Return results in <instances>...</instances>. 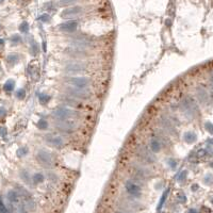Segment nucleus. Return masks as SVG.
Returning <instances> with one entry per match:
<instances>
[{
    "instance_id": "obj_1",
    "label": "nucleus",
    "mask_w": 213,
    "mask_h": 213,
    "mask_svg": "<svg viewBox=\"0 0 213 213\" xmlns=\"http://www.w3.org/2000/svg\"><path fill=\"white\" fill-rule=\"evenodd\" d=\"M180 108H181V111L183 112V114L187 117H189V118H193L199 111L196 101L194 100V98H192L191 96H187V97H185L181 101Z\"/></svg>"
},
{
    "instance_id": "obj_2",
    "label": "nucleus",
    "mask_w": 213,
    "mask_h": 213,
    "mask_svg": "<svg viewBox=\"0 0 213 213\" xmlns=\"http://www.w3.org/2000/svg\"><path fill=\"white\" fill-rule=\"evenodd\" d=\"M52 116L59 120H67L69 118H73V117H77V116H79V114L78 112H76L71 109L61 107V108L53 110Z\"/></svg>"
},
{
    "instance_id": "obj_3",
    "label": "nucleus",
    "mask_w": 213,
    "mask_h": 213,
    "mask_svg": "<svg viewBox=\"0 0 213 213\" xmlns=\"http://www.w3.org/2000/svg\"><path fill=\"white\" fill-rule=\"evenodd\" d=\"M17 193H18L19 196H20V199H22V202H24L26 209L30 210V211H34L36 205H35V202H34V199L32 198L30 193H29L26 189H24V187H18Z\"/></svg>"
},
{
    "instance_id": "obj_4",
    "label": "nucleus",
    "mask_w": 213,
    "mask_h": 213,
    "mask_svg": "<svg viewBox=\"0 0 213 213\" xmlns=\"http://www.w3.org/2000/svg\"><path fill=\"white\" fill-rule=\"evenodd\" d=\"M65 93L67 94V96L75 99H89L91 96V93L86 89H78L74 86H67L65 89Z\"/></svg>"
},
{
    "instance_id": "obj_5",
    "label": "nucleus",
    "mask_w": 213,
    "mask_h": 213,
    "mask_svg": "<svg viewBox=\"0 0 213 213\" xmlns=\"http://www.w3.org/2000/svg\"><path fill=\"white\" fill-rule=\"evenodd\" d=\"M36 160L43 167L50 168L53 166V159L52 156L47 151V150L41 149L36 153Z\"/></svg>"
},
{
    "instance_id": "obj_6",
    "label": "nucleus",
    "mask_w": 213,
    "mask_h": 213,
    "mask_svg": "<svg viewBox=\"0 0 213 213\" xmlns=\"http://www.w3.org/2000/svg\"><path fill=\"white\" fill-rule=\"evenodd\" d=\"M136 155L141 160L146 162V163L151 164L156 161V157L153 156V153H150V150L147 149L145 146H138V150H136Z\"/></svg>"
},
{
    "instance_id": "obj_7",
    "label": "nucleus",
    "mask_w": 213,
    "mask_h": 213,
    "mask_svg": "<svg viewBox=\"0 0 213 213\" xmlns=\"http://www.w3.org/2000/svg\"><path fill=\"white\" fill-rule=\"evenodd\" d=\"M66 81L71 84V86L78 87V89H85L86 86L90 85L91 79L87 77H71L67 78Z\"/></svg>"
},
{
    "instance_id": "obj_8",
    "label": "nucleus",
    "mask_w": 213,
    "mask_h": 213,
    "mask_svg": "<svg viewBox=\"0 0 213 213\" xmlns=\"http://www.w3.org/2000/svg\"><path fill=\"white\" fill-rule=\"evenodd\" d=\"M87 65L86 63H81V62H71L65 65L64 71L69 74H78V73H83L86 71Z\"/></svg>"
},
{
    "instance_id": "obj_9",
    "label": "nucleus",
    "mask_w": 213,
    "mask_h": 213,
    "mask_svg": "<svg viewBox=\"0 0 213 213\" xmlns=\"http://www.w3.org/2000/svg\"><path fill=\"white\" fill-rule=\"evenodd\" d=\"M56 127L63 132H73L77 129L78 124L76 120H60L58 124H56Z\"/></svg>"
},
{
    "instance_id": "obj_10",
    "label": "nucleus",
    "mask_w": 213,
    "mask_h": 213,
    "mask_svg": "<svg viewBox=\"0 0 213 213\" xmlns=\"http://www.w3.org/2000/svg\"><path fill=\"white\" fill-rule=\"evenodd\" d=\"M125 187H126V191L132 197L138 198L142 195V190H141L140 185H138L136 183L131 181V180H128L127 182L125 183Z\"/></svg>"
},
{
    "instance_id": "obj_11",
    "label": "nucleus",
    "mask_w": 213,
    "mask_h": 213,
    "mask_svg": "<svg viewBox=\"0 0 213 213\" xmlns=\"http://www.w3.org/2000/svg\"><path fill=\"white\" fill-rule=\"evenodd\" d=\"M45 142L51 147L54 148H61L64 145V140L61 138L60 135L54 134H48L45 136Z\"/></svg>"
},
{
    "instance_id": "obj_12",
    "label": "nucleus",
    "mask_w": 213,
    "mask_h": 213,
    "mask_svg": "<svg viewBox=\"0 0 213 213\" xmlns=\"http://www.w3.org/2000/svg\"><path fill=\"white\" fill-rule=\"evenodd\" d=\"M65 53L74 58H85L87 56L85 49L75 47V46H69L68 48L65 49Z\"/></svg>"
},
{
    "instance_id": "obj_13",
    "label": "nucleus",
    "mask_w": 213,
    "mask_h": 213,
    "mask_svg": "<svg viewBox=\"0 0 213 213\" xmlns=\"http://www.w3.org/2000/svg\"><path fill=\"white\" fill-rule=\"evenodd\" d=\"M7 197H8L9 202H10V204H12V205L14 206V207H18L20 204H22V199H20V196H19V194L17 193V191H14V190H11L8 192V195H7Z\"/></svg>"
},
{
    "instance_id": "obj_14",
    "label": "nucleus",
    "mask_w": 213,
    "mask_h": 213,
    "mask_svg": "<svg viewBox=\"0 0 213 213\" xmlns=\"http://www.w3.org/2000/svg\"><path fill=\"white\" fill-rule=\"evenodd\" d=\"M82 12V8L81 7H73V8H68V9H65L61 16L63 18H69V17H74V16L78 15Z\"/></svg>"
},
{
    "instance_id": "obj_15",
    "label": "nucleus",
    "mask_w": 213,
    "mask_h": 213,
    "mask_svg": "<svg viewBox=\"0 0 213 213\" xmlns=\"http://www.w3.org/2000/svg\"><path fill=\"white\" fill-rule=\"evenodd\" d=\"M77 28H78V23L74 22V20L63 23L59 26V29L63 32H74V31L77 30Z\"/></svg>"
},
{
    "instance_id": "obj_16",
    "label": "nucleus",
    "mask_w": 213,
    "mask_h": 213,
    "mask_svg": "<svg viewBox=\"0 0 213 213\" xmlns=\"http://www.w3.org/2000/svg\"><path fill=\"white\" fill-rule=\"evenodd\" d=\"M196 96H197L199 102L202 105H206V103L209 102V94L204 87H197L196 89Z\"/></svg>"
},
{
    "instance_id": "obj_17",
    "label": "nucleus",
    "mask_w": 213,
    "mask_h": 213,
    "mask_svg": "<svg viewBox=\"0 0 213 213\" xmlns=\"http://www.w3.org/2000/svg\"><path fill=\"white\" fill-rule=\"evenodd\" d=\"M160 126L163 129H164L166 132H169V133H174L175 132V128H174V125H173V122H171V120H168L167 117H164L162 116L160 118Z\"/></svg>"
},
{
    "instance_id": "obj_18",
    "label": "nucleus",
    "mask_w": 213,
    "mask_h": 213,
    "mask_svg": "<svg viewBox=\"0 0 213 213\" xmlns=\"http://www.w3.org/2000/svg\"><path fill=\"white\" fill-rule=\"evenodd\" d=\"M60 100L65 105H71V107H79L80 105V102L78 101V99H75L71 96H61Z\"/></svg>"
},
{
    "instance_id": "obj_19",
    "label": "nucleus",
    "mask_w": 213,
    "mask_h": 213,
    "mask_svg": "<svg viewBox=\"0 0 213 213\" xmlns=\"http://www.w3.org/2000/svg\"><path fill=\"white\" fill-rule=\"evenodd\" d=\"M183 140L184 142L187 143V144H193V143L196 142L197 140V135L195 134L193 131H187L183 134Z\"/></svg>"
},
{
    "instance_id": "obj_20",
    "label": "nucleus",
    "mask_w": 213,
    "mask_h": 213,
    "mask_svg": "<svg viewBox=\"0 0 213 213\" xmlns=\"http://www.w3.org/2000/svg\"><path fill=\"white\" fill-rule=\"evenodd\" d=\"M150 150H151V153H159L161 150V142L159 141V140H157V138H153L151 141H150Z\"/></svg>"
},
{
    "instance_id": "obj_21",
    "label": "nucleus",
    "mask_w": 213,
    "mask_h": 213,
    "mask_svg": "<svg viewBox=\"0 0 213 213\" xmlns=\"http://www.w3.org/2000/svg\"><path fill=\"white\" fill-rule=\"evenodd\" d=\"M168 194H169V189L165 190L164 193H163V194H162V196H161L160 202H159V204H158V207H157L158 211H160V210L162 209V207H163V205H164V202H165V200H166V198H167Z\"/></svg>"
},
{
    "instance_id": "obj_22",
    "label": "nucleus",
    "mask_w": 213,
    "mask_h": 213,
    "mask_svg": "<svg viewBox=\"0 0 213 213\" xmlns=\"http://www.w3.org/2000/svg\"><path fill=\"white\" fill-rule=\"evenodd\" d=\"M18 61H19V56L17 53H11V54H9V56H7V62H8L9 64H11V65L16 64Z\"/></svg>"
},
{
    "instance_id": "obj_23",
    "label": "nucleus",
    "mask_w": 213,
    "mask_h": 213,
    "mask_svg": "<svg viewBox=\"0 0 213 213\" xmlns=\"http://www.w3.org/2000/svg\"><path fill=\"white\" fill-rule=\"evenodd\" d=\"M14 87H15V81L10 79V80H8L7 82L4 83L3 90L5 91V92H12V91L14 90Z\"/></svg>"
},
{
    "instance_id": "obj_24",
    "label": "nucleus",
    "mask_w": 213,
    "mask_h": 213,
    "mask_svg": "<svg viewBox=\"0 0 213 213\" xmlns=\"http://www.w3.org/2000/svg\"><path fill=\"white\" fill-rule=\"evenodd\" d=\"M49 100H50V96H49V95L44 94V93L38 94V101H40L41 105H46V103H48Z\"/></svg>"
},
{
    "instance_id": "obj_25",
    "label": "nucleus",
    "mask_w": 213,
    "mask_h": 213,
    "mask_svg": "<svg viewBox=\"0 0 213 213\" xmlns=\"http://www.w3.org/2000/svg\"><path fill=\"white\" fill-rule=\"evenodd\" d=\"M32 181L35 184H38V183H42L44 181V175L41 174V173H35L32 177Z\"/></svg>"
},
{
    "instance_id": "obj_26",
    "label": "nucleus",
    "mask_w": 213,
    "mask_h": 213,
    "mask_svg": "<svg viewBox=\"0 0 213 213\" xmlns=\"http://www.w3.org/2000/svg\"><path fill=\"white\" fill-rule=\"evenodd\" d=\"M20 178L23 179L24 182L28 183V184H30V183H31V177H30V175H29V173L27 172V171H25V169H23V171L20 172Z\"/></svg>"
},
{
    "instance_id": "obj_27",
    "label": "nucleus",
    "mask_w": 213,
    "mask_h": 213,
    "mask_svg": "<svg viewBox=\"0 0 213 213\" xmlns=\"http://www.w3.org/2000/svg\"><path fill=\"white\" fill-rule=\"evenodd\" d=\"M38 128L40 130H46L48 128V123L45 120H40L38 123Z\"/></svg>"
},
{
    "instance_id": "obj_28",
    "label": "nucleus",
    "mask_w": 213,
    "mask_h": 213,
    "mask_svg": "<svg viewBox=\"0 0 213 213\" xmlns=\"http://www.w3.org/2000/svg\"><path fill=\"white\" fill-rule=\"evenodd\" d=\"M38 52V45L35 43V42H32L31 44V48H30V53L32 56H36Z\"/></svg>"
},
{
    "instance_id": "obj_29",
    "label": "nucleus",
    "mask_w": 213,
    "mask_h": 213,
    "mask_svg": "<svg viewBox=\"0 0 213 213\" xmlns=\"http://www.w3.org/2000/svg\"><path fill=\"white\" fill-rule=\"evenodd\" d=\"M28 148L27 147H20V148H18V150H17V156H18L19 158L22 157H25V156H27V153H28Z\"/></svg>"
},
{
    "instance_id": "obj_30",
    "label": "nucleus",
    "mask_w": 213,
    "mask_h": 213,
    "mask_svg": "<svg viewBox=\"0 0 213 213\" xmlns=\"http://www.w3.org/2000/svg\"><path fill=\"white\" fill-rule=\"evenodd\" d=\"M22 42V38L19 36L18 34H14L13 36L11 38V43H12V45H14L16 46L17 44H19Z\"/></svg>"
},
{
    "instance_id": "obj_31",
    "label": "nucleus",
    "mask_w": 213,
    "mask_h": 213,
    "mask_svg": "<svg viewBox=\"0 0 213 213\" xmlns=\"http://www.w3.org/2000/svg\"><path fill=\"white\" fill-rule=\"evenodd\" d=\"M19 30H20V32H23V33H27V32L29 31V25H28V23L24 22V23L19 26Z\"/></svg>"
},
{
    "instance_id": "obj_32",
    "label": "nucleus",
    "mask_w": 213,
    "mask_h": 213,
    "mask_svg": "<svg viewBox=\"0 0 213 213\" xmlns=\"http://www.w3.org/2000/svg\"><path fill=\"white\" fill-rule=\"evenodd\" d=\"M0 213H11V211L5 207L1 198H0Z\"/></svg>"
},
{
    "instance_id": "obj_33",
    "label": "nucleus",
    "mask_w": 213,
    "mask_h": 213,
    "mask_svg": "<svg viewBox=\"0 0 213 213\" xmlns=\"http://www.w3.org/2000/svg\"><path fill=\"white\" fill-rule=\"evenodd\" d=\"M16 96H17L18 99H24V98L26 97V91L24 90V89H19L16 92Z\"/></svg>"
},
{
    "instance_id": "obj_34",
    "label": "nucleus",
    "mask_w": 213,
    "mask_h": 213,
    "mask_svg": "<svg viewBox=\"0 0 213 213\" xmlns=\"http://www.w3.org/2000/svg\"><path fill=\"white\" fill-rule=\"evenodd\" d=\"M205 128H206V130L208 131L209 133L213 134V124L212 123H210V122H207V123L205 124Z\"/></svg>"
},
{
    "instance_id": "obj_35",
    "label": "nucleus",
    "mask_w": 213,
    "mask_h": 213,
    "mask_svg": "<svg viewBox=\"0 0 213 213\" xmlns=\"http://www.w3.org/2000/svg\"><path fill=\"white\" fill-rule=\"evenodd\" d=\"M38 19H40L41 22H43V23H48V22H50V16H49L48 14H42V15L38 17Z\"/></svg>"
},
{
    "instance_id": "obj_36",
    "label": "nucleus",
    "mask_w": 213,
    "mask_h": 213,
    "mask_svg": "<svg viewBox=\"0 0 213 213\" xmlns=\"http://www.w3.org/2000/svg\"><path fill=\"white\" fill-rule=\"evenodd\" d=\"M187 171H183V172L180 173V175L179 176H177V180L178 181H183V180L185 179V177H187Z\"/></svg>"
},
{
    "instance_id": "obj_37",
    "label": "nucleus",
    "mask_w": 213,
    "mask_h": 213,
    "mask_svg": "<svg viewBox=\"0 0 213 213\" xmlns=\"http://www.w3.org/2000/svg\"><path fill=\"white\" fill-rule=\"evenodd\" d=\"M167 164L169 165V166H171V168H173V169H175V168L177 167V162H176L174 159H168Z\"/></svg>"
},
{
    "instance_id": "obj_38",
    "label": "nucleus",
    "mask_w": 213,
    "mask_h": 213,
    "mask_svg": "<svg viewBox=\"0 0 213 213\" xmlns=\"http://www.w3.org/2000/svg\"><path fill=\"white\" fill-rule=\"evenodd\" d=\"M78 1V0H60V4L61 5H68V4H71Z\"/></svg>"
},
{
    "instance_id": "obj_39",
    "label": "nucleus",
    "mask_w": 213,
    "mask_h": 213,
    "mask_svg": "<svg viewBox=\"0 0 213 213\" xmlns=\"http://www.w3.org/2000/svg\"><path fill=\"white\" fill-rule=\"evenodd\" d=\"M204 180H205V182L207 183V184H211V183H212V181H213L212 175H210V174H209V175H207L205 177V179H204Z\"/></svg>"
},
{
    "instance_id": "obj_40",
    "label": "nucleus",
    "mask_w": 213,
    "mask_h": 213,
    "mask_svg": "<svg viewBox=\"0 0 213 213\" xmlns=\"http://www.w3.org/2000/svg\"><path fill=\"white\" fill-rule=\"evenodd\" d=\"M7 134H8L7 128H5V127H0V135H1L2 138H7Z\"/></svg>"
},
{
    "instance_id": "obj_41",
    "label": "nucleus",
    "mask_w": 213,
    "mask_h": 213,
    "mask_svg": "<svg viewBox=\"0 0 213 213\" xmlns=\"http://www.w3.org/2000/svg\"><path fill=\"white\" fill-rule=\"evenodd\" d=\"M178 200H179L180 202H187V197H185V195L182 194V193H180V194H178Z\"/></svg>"
},
{
    "instance_id": "obj_42",
    "label": "nucleus",
    "mask_w": 213,
    "mask_h": 213,
    "mask_svg": "<svg viewBox=\"0 0 213 213\" xmlns=\"http://www.w3.org/2000/svg\"><path fill=\"white\" fill-rule=\"evenodd\" d=\"M5 114H7V110L3 107H0V117H3Z\"/></svg>"
},
{
    "instance_id": "obj_43",
    "label": "nucleus",
    "mask_w": 213,
    "mask_h": 213,
    "mask_svg": "<svg viewBox=\"0 0 213 213\" xmlns=\"http://www.w3.org/2000/svg\"><path fill=\"white\" fill-rule=\"evenodd\" d=\"M189 213H197V211L195 209H191L190 211H189Z\"/></svg>"
},
{
    "instance_id": "obj_44",
    "label": "nucleus",
    "mask_w": 213,
    "mask_h": 213,
    "mask_svg": "<svg viewBox=\"0 0 213 213\" xmlns=\"http://www.w3.org/2000/svg\"><path fill=\"white\" fill-rule=\"evenodd\" d=\"M4 45V41L3 40H0V47H2Z\"/></svg>"
},
{
    "instance_id": "obj_45",
    "label": "nucleus",
    "mask_w": 213,
    "mask_h": 213,
    "mask_svg": "<svg viewBox=\"0 0 213 213\" xmlns=\"http://www.w3.org/2000/svg\"><path fill=\"white\" fill-rule=\"evenodd\" d=\"M209 99H210V100H211V102H212V103H213V93L211 94V95H210V96H209Z\"/></svg>"
},
{
    "instance_id": "obj_46",
    "label": "nucleus",
    "mask_w": 213,
    "mask_h": 213,
    "mask_svg": "<svg viewBox=\"0 0 213 213\" xmlns=\"http://www.w3.org/2000/svg\"><path fill=\"white\" fill-rule=\"evenodd\" d=\"M116 213H133V212H124V211H120V212H116Z\"/></svg>"
},
{
    "instance_id": "obj_47",
    "label": "nucleus",
    "mask_w": 213,
    "mask_h": 213,
    "mask_svg": "<svg viewBox=\"0 0 213 213\" xmlns=\"http://www.w3.org/2000/svg\"><path fill=\"white\" fill-rule=\"evenodd\" d=\"M2 1H3V0H0V3H1V2H2Z\"/></svg>"
}]
</instances>
